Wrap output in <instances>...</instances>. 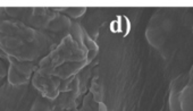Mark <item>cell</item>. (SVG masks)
I'll return each instance as SVG.
<instances>
[{"label": "cell", "mask_w": 193, "mask_h": 111, "mask_svg": "<svg viewBox=\"0 0 193 111\" xmlns=\"http://www.w3.org/2000/svg\"><path fill=\"white\" fill-rule=\"evenodd\" d=\"M99 111H106V108H105V106L103 104H100V107H99Z\"/></svg>", "instance_id": "7a4b0ae2"}, {"label": "cell", "mask_w": 193, "mask_h": 111, "mask_svg": "<svg viewBox=\"0 0 193 111\" xmlns=\"http://www.w3.org/2000/svg\"><path fill=\"white\" fill-rule=\"evenodd\" d=\"M91 92L93 93V99H94V101L98 102V103H100L101 102V96H102V90H101V85L98 83V77H96L92 81Z\"/></svg>", "instance_id": "6da1fadb"}]
</instances>
